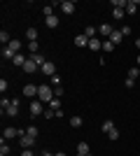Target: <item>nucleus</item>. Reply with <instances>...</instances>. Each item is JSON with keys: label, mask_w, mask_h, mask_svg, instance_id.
Returning <instances> with one entry per match:
<instances>
[{"label": "nucleus", "mask_w": 140, "mask_h": 156, "mask_svg": "<svg viewBox=\"0 0 140 156\" xmlns=\"http://www.w3.org/2000/svg\"><path fill=\"white\" fill-rule=\"evenodd\" d=\"M38 98H40L42 103H52V100H54V89L49 84L38 86Z\"/></svg>", "instance_id": "nucleus-1"}, {"label": "nucleus", "mask_w": 140, "mask_h": 156, "mask_svg": "<svg viewBox=\"0 0 140 156\" xmlns=\"http://www.w3.org/2000/svg\"><path fill=\"white\" fill-rule=\"evenodd\" d=\"M19 105H21V100L19 98H12V103H9V107H7V117H19Z\"/></svg>", "instance_id": "nucleus-2"}, {"label": "nucleus", "mask_w": 140, "mask_h": 156, "mask_svg": "<svg viewBox=\"0 0 140 156\" xmlns=\"http://www.w3.org/2000/svg\"><path fill=\"white\" fill-rule=\"evenodd\" d=\"M75 9H77V5H75L73 0H63V2H61V12L68 14V16H70V14H75Z\"/></svg>", "instance_id": "nucleus-3"}, {"label": "nucleus", "mask_w": 140, "mask_h": 156, "mask_svg": "<svg viewBox=\"0 0 140 156\" xmlns=\"http://www.w3.org/2000/svg\"><path fill=\"white\" fill-rule=\"evenodd\" d=\"M31 117H40V114H45V110H42V103L40 100H31Z\"/></svg>", "instance_id": "nucleus-4"}, {"label": "nucleus", "mask_w": 140, "mask_h": 156, "mask_svg": "<svg viewBox=\"0 0 140 156\" xmlns=\"http://www.w3.org/2000/svg\"><path fill=\"white\" fill-rule=\"evenodd\" d=\"M38 70H40V65L35 63V61L28 58L26 63H23V72H26V75H33V72H38Z\"/></svg>", "instance_id": "nucleus-5"}, {"label": "nucleus", "mask_w": 140, "mask_h": 156, "mask_svg": "<svg viewBox=\"0 0 140 156\" xmlns=\"http://www.w3.org/2000/svg\"><path fill=\"white\" fill-rule=\"evenodd\" d=\"M40 70H42V75H47V77H54V75H56V65H54V63H49V61H47V63L42 65Z\"/></svg>", "instance_id": "nucleus-6"}, {"label": "nucleus", "mask_w": 140, "mask_h": 156, "mask_svg": "<svg viewBox=\"0 0 140 156\" xmlns=\"http://www.w3.org/2000/svg\"><path fill=\"white\" fill-rule=\"evenodd\" d=\"M23 96H26V98H35V96H38V86H35V84H26V86H23Z\"/></svg>", "instance_id": "nucleus-7"}, {"label": "nucleus", "mask_w": 140, "mask_h": 156, "mask_svg": "<svg viewBox=\"0 0 140 156\" xmlns=\"http://www.w3.org/2000/svg\"><path fill=\"white\" fill-rule=\"evenodd\" d=\"M112 30H114V28L110 26V23H100V26H98V33L103 35V37H110V35H112Z\"/></svg>", "instance_id": "nucleus-8"}, {"label": "nucleus", "mask_w": 140, "mask_h": 156, "mask_svg": "<svg viewBox=\"0 0 140 156\" xmlns=\"http://www.w3.org/2000/svg\"><path fill=\"white\" fill-rule=\"evenodd\" d=\"M89 49H91V51H98V49H103V40L91 37V40H89Z\"/></svg>", "instance_id": "nucleus-9"}, {"label": "nucleus", "mask_w": 140, "mask_h": 156, "mask_svg": "<svg viewBox=\"0 0 140 156\" xmlns=\"http://www.w3.org/2000/svg\"><path fill=\"white\" fill-rule=\"evenodd\" d=\"M107 40H110L112 44H119L121 40H124V35H121V30H117V28H114V30H112V35H110Z\"/></svg>", "instance_id": "nucleus-10"}, {"label": "nucleus", "mask_w": 140, "mask_h": 156, "mask_svg": "<svg viewBox=\"0 0 140 156\" xmlns=\"http://www.w3.org/2000/svg\"><path fill=\"white\" fill-rule=\"evenodd\" d=\"M75 44L80 47V49H82V47H89V37L84 35V33H80V35L75 37Z\"/></svg>", "instance_id": "nucleus-11"}, {"label": "nucleus", "mask_w": 140, "mask_h": 156, "mask_svg": "<svg viewBox=\"0 0 140 156\" xmlns=\"http://www.w3.org/2000/svg\"><path fill=\"white\" fill-rule=\"evenodd\" d=\"M9 137H19V128H5V133H2V140H9Z\"/></svg>", "instance_id": "nucleus-12"}, {"label": "nucleus", "mask_w": 140, "mask_h": 156, "mask_svg": "<svg viewBox=\"0 0 140 156\" xmlns=\"http://www.w3.org/2000/svg\"><path fill=\"white\" fill-rule=\"evenodd\" d=\"M138 7H140V0H128L126 14H135V12H138Z\"/></svg>", "instance_id": "nucleus-13"}, {"label": "nucleus", "mask_w": 140, "mask_h": 156, "mask_svg": "<svg viewBox=\"0 0 140 156\" xmlns=\"http://www.w3.org/2000/svg\"><path fill=\"white\" fill-rule=\"evenodd\" d=\"M45 26L47 28H56V26H59V16H56V14H54V16H47V19H45Z\"/></svg>", "instance_id": "nucleus-14"}, {"label": "nucleus", "mask_w": 140, "mask_h": 156, "mask_svg": "<svg viewBox=\"0 0 140 156\" xmlns=\"http://www.w3.org/2000/svg\"><path fill=\"white\" fill-rule=\"evenodd\" d=\"M28 58H31V61H35V63L40 65V68H42V65H45V63H47V61H45V56H42V54H40V51H38V54H31V56H28Z\"/></svg>", "instance_id": "nucleus-15"}, {"label": "nucleus", "mask_w": 140, "mask_h": 156, "mask_svg": "<svg viewBox=\"0 0 140 156\" xmlns=\"http://www.w3.org/2000/svg\"><path fill=\"white\" fill-rule=\"evenodd\" d=\"M26 37H28V42H38V28H28Z\"/></svg>", "instance_id": "nucleus-16"}, {"label": "nucleus", "mask_w": 140, "mask_h": 156, "mask_svg": "<svg viewBox=\"0 0 140 156\" xmlns=\"http://www.w3.org/2000/svg\"><path fill=\"white\" fill-rule=\"evenodd\" d=\"M14 56H16V54H14L9 47H2V58L5 61H14Z\"/></svg>", "instance_id": "nucleus-17"}, {"label": "nucleus", "mask_w": 140, "mask_h": 156, "mask_svg": "<svg viewBox=\"0 0 140 156\" xmlns=\"http://www.w3.org/2000/svg\"><path fill=\"white\" fill-rule=\"evenodd\" d=\"M112 128H117V126H114V121H112V119H105V121H103V133L107 135Z\"/></svg>", "instance_id": "nucleus-18"}, {"label": "nucleus", "mask_w": 140, "mask_h": 156, "mask_svg": "<svg viewBox=\"0 0 140 156\" xmlns=\"http://www.w3.org/2000/svg\"><path fill=\"white\" fill-rule=\"evenodd\" d=\"M7 47H9V49H12L14 54H21V47H23V44H21L19 40H12V42H9V44H7Z\"/></svg>", "instance_id": "nucleus-19"}, {"label": "nucleus", "mask_w": 140, "mask_h": 156, "mask_svg": "<svg viewBox=\"0 0 140 156\" xmlns=\"http://www.w3.org/2000/svg\"><path fill=\"white\" fill-rule=\"evenodd\" d=\"M54 7H56V2H52V5H45V7H42V14H45V19H47V16H54Z\"/></svg>", "instance_id": "nucleus-20"}, {"label": "nucleus", "mask_w": 140, "mask_h": 156, "mask_svg": "<svg viewBox=\"0 0 140 156\" xmlns=\"http://www.w3.org/2000/svg\"><path fill=\"white\" fill-rule=\"evenodd\" d=\"M77 154H91L89 144H87V142H77Z\"/></svg>", "instance_id": "nucleus-21"}, {"label": "nucleus", "mask_w": 140, "mask_h": 156, "mask_svg": "<svg viewBox=\"0 0 140 156\" xmlns=\"http://www.w3.org/2000/svg\"><path fill=\"white\" fill-rule=\"evenodd\" d=\"M114 47H117V44H112V42H110V40H103V51H105V54L114 51Z\"/></svg>", "instance_id": "nucleus-22"}, {"label": "nucleus", "mask_w": 140, "mask_h": 156, "mask_svg": "<svg viewBox=\"0 0 140 156\" xmlns=\"http://www.w3.org/2000/svg\"><path fill=\"white\" fill-rule=\"evenodd\" d=\"M26 61H28V58H26V56H23V54H16L12 63H14V65H21V68H23V63H26Z\"/></svg>", "instance_id": "nucleus-23"}, {"label": "nucleus", "mask_w": 140, "mask_h": 156, "mask_svg": "<svg viewBox=\"0 0 140 156\" xmlns=\"http://www.w3.org/2000/svg\"><path fill=\"white\" fill-rule=\"evenodd\" d=\"M82 124H84V119H82V117H70V126H73V128H80Z\"/></svg>", "instance_id": "nucleus-24"}, {"label": "nucleus", "mask_w": 140, "mask_h": 156, "mask_svg": "<svg viewBox=\"0 0 140 156\" xmlns=\"http://www.w3.org/2000/svg\"><path fill=\"white\" fill-rule=\"evenodd\" d=\"M124 14H126V9H119V7H114V9H112V16H114L117 21L124 19Z\"/></svg>", "instance_id": "nucleus-25"}, {"label": "nucleus", "mask_w": 140, "mask_h": 156, "mask_svg": "<svg viewBox=\"0 0 140 156\" xmlns=\"http://www.w3.org/2000/svg\"><path fill=\"white\" fill-rule=\"evenodd\" d=\"M0 42H2V44H9V42H12V37H9V33H7V30H2V33H0Z\"/></svg>", "instance_id": "nucleus-26"}, {"label": "nucleus", "mask_w": 140, "mask_h": 156, "mask_svg": "<svg viewBox=\"0 0 140 156\" xmlns=\"http://www.w3.org/2000/svg\"><path fill=\"white\" fill-rule=\"evenodd\" d=\"M26 133H28L31 137H35V140H38V135H40V130H38V126H28V128H26Z\"/></svg>", "instance_id": "nucleus-27"}, {"label": "nucleus", "mask_w": 140, "mask_h": 156, "mask_svg": "<svg viewBox=\"0 0 140 156\" xmlns=\"http://www.w3.org/2000/svg\"><path fill=\"white\" fill-rule=\"evenodd\" d=\"M49 110H54V112H59V110H61V98H54L52 103H49Z\"/></svg>", "instance_id": "nucleus-28"}, {"label": "nucleus", "mask_w": 140, "mask_h": 156, "mask_svg": "<svg viewBox=\"0 0 140 156\" xmlns=\"http://www.w3.org/2000/svg\"><path fill=\"white\" fill-rule=\"evenodd\" d=\"M84 35H87L89 40L96 37V26H87V28H84Z\"/></svg>", "instance_id": "nucleus-29"}, {"label": "nucleus", "mask_w": 140, "mask_h": 156, "mask_svg": "<svg viewBox=\"0 0 140 156\" xmlns=\"http://www.w3.org/2000/svg\"><path fill=\"white\" fill-rule=\"evenodd\" d=\"M128 79H140V68H131L128 70Z\"/></svg>", "instance_id": "nucleus-30"}, {"label": "nucleus", "mask_w": 140, "mask_h": 156, "mask_svg": "<svg viewBox=\"0 0 140 156\" xmlns=\"http://www.w3.org/2000/svg\"><path fill=\"white\" fill-rule=\"evenodd\" d=\"M0 156H9V147H7V142H5V140L0 142Z\"/></svg>", "instance_id": "nucleus-31"}, {"label": "nucleus", "mask_w": 140, "mask_h": 156, "mask_svg": "<svg viewBox=\"0 0 140 156\" xmlns=\"http://www.w3.org/2000/svg\"><path fill=\"white\" fill-rule=\"evenodd\" d=\"M28 49H31V54H38V49H40V42H28Z\"/></svg>", "instance_id": "nucleus-32"}, {"label": "nucleus", "mask_w": 140, "mask_h": 156, "mask_svg": "<svg viewBox=\"0 0 140 156\" xmlns=\"http://www.w3.org/2000/svg\"><path fill=\"white\" fill-rule=\"evenodd\" d=\"M117 137H119V130L117 128H112L110 133H107V140H117Z\"/></svg>", "instance_id": "nucleus-33"}, {"label": "nucleus", "mask_w": 140, "mask_h": 156, "mask_svg": "<svg viewBox=\"0 0 140 156\" xmlns=\"http://www.w3.org/2000/svg\"><path fill=\"white\" fill-rule=\"evenodd\" d=\"M54 89V98H61L63 96V86H52Z\"/></svg>", "instance_id": "nucleus-34"}, {"label": "nucleus", "mask_w": 140, "mask_h": 156, "mask_svg": "<svg viewBox=\"0 0 140 156\" xmlns=\"http://www.w3.org/2000/svg\"><path fill=\"white\" fill-rule=\"evenodd\" d=\"M121 35L128 37V35H131V26H121Z\"/></svg>", "instance_id": "nucleus-35"}, {"label": "nucleus", "mask_w": 140, "mask_h": 156, "mask_svg": "<svg viewBox=\"0 0 140 156\" xmlns=\"http://www.w3.org/2000/svg\"><path fill=\"white\" fill-rule=\"evenodd\" d=\"M52 86H61V77H59V75H54V77H52Z\"/></svg>", "instance_id": "nucleus-36"}, {"label": "nucleus", "mask_w": 140, "mask_h": 156, "mask_svg": "<svg viewBox=\"0 0 140 156\" xmlns=\"http://www.w3.org/2000/svg\"><path fill=\"white\" fill-rule=\"evenodd\" d=\"M54 117H56V112H54V110H45V119H54Z\"/></svg>", "instance_id": "nucleus-37"}, {"label": "nucleus", "mask_w": 140, "mask_h": 156, "mask_svg": "<svg viewBox=\"0 0 140 156\" xmlns=\"http://www.w3.org/2000/svg\"><path fill=\"white\" fill-rule=\"evenodd\" d=\"M133 84H135V79H128V77H126V82H124V86H126V89H133Z\"/></svg>", "instance_id": "nucleus-38"}, {"label": "nucleus", "mask_w": 140, "mask_h": 156, "mask_svg": "<svg viewBox=\"0 0 140 156\" xmlns=\"http://www.w3.org/2000/svg\"><path fill=\"white\" fill-rule=\"evenodd\" d=\"M0 91H2V93L7 91V82H5V79H0Z\"/></svg>", "instance_id": "nucleus-39"}, {"label": "nucleus", "mask_w": 140, "mask_h": 156, "mask_svg": "<svg viewBox=\"0 0 140 156\" xmlns=\"http://www.w3.org/2000/svg\"><path fill=\"white\" fill-rule=\"evenodd\" d=\"M21 156H33V151H31V149H23V151H21Z\"/></svg>", "instance_id": "nucleus-40"}, {"label": "nucleus", "mask_w": 140, "mask_h": 156, "mask_svg": "<svg viewBox=\"0 0 140 156\" xmlns=\"http://www.w3.org/2000/svg\"><path fill=\"white\" fill-rule=\"evenodd\" d=\"M135 49H140V37H138V40H135Z\"/></svg>", "instance_id": "nucleus-41"}, {"label": "nucleus", "mask_w": 140, "mask_h": 156, "mask_svg": "<svg viewBox=\"0 0 140 156\" xmlns=\"http://www.w3.org/2000/svg\"><path fill=\"white\" fill-rule=\"evenodd\" d=\"M42 156H54V154H52V151H42Z\"/></svg>", "instance_id": "nucleus-42"}, {"label": "nucleus", "mask_w": 140, "mask_h": 156, "mask_svg": "<svg viewBox=\"0 0 140 156\" xmlns=\"http://www.w3.org/2000/svg\"><path fill=\"white\" fill-rule=\"evenodd\" d=\"M135 68H140V56H138V58H135Z\"/></svg>", "instance_id": "nucleus-43"}, {"label": "nucleus", "mask_w": 140, "mask_h": 156, "mask_svg": "<svg viewBox=\"0 0 140 156\" xmlns=\"http://www.w3.org/2000/svg\"><path fill=\"white\" fill-rule=\"evenodd\" d=\"M54 156H66V154H63V151H59V154H54Z\"/></svg>", "instance_id": "nucleus-44"}, {"label": "nucleus", "mask_w": 140, "mask_h": 156, "mask_svg": "<svg viewBox=\"0 0 140 156\" xmlns=\"http://www.w3.org/2000/svg\"><path fill=\"white\" fill-rule=\"evenodd\" d=\"M77 156H91V154H77Z\"/></svg>", "instance_id": "nucleus-45"}, {"label": "nucleus", "mask_w": 140, "mask_h": 156, "mask_svg": "<svg viewBox=\"0 0 140 156\" xmlns=\"http://www.w3.org/2000/svg\"><path fill=\"white\" fill-rule=\"evenodd\" d=\"M138 84H140V79H138Z\"/></svg>", "instance_id": "nucleus-46"}]
</instances>
